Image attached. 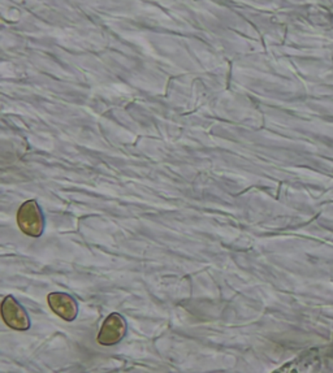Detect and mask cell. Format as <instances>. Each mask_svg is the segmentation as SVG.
<instances>
[{"label": "cell", "mask_w": 333, "mask_h": 373, "mask_svg": "<svg viewBox=\"0 0 333 373\" xmlns=\"http://www.w3.org/2000/svg\"><path fill=\"white\" fill-rule=\"evenodd\" d=\"M17 224L24 235L38 238L45 232V216L36 200L25 202L17 211Z\"/></svg>", "instance_id": "1"}, {"label": "cell", "mask_w": 333, "mask_h": 373, "mask_svg": "<svg viewBox=\"0 0 333 373\" xmlns=\"http://www.w3.org/2000/svg\"><path fill=\"white\" fill-rule=\"evenodd\" d=\"M48 306L55 314L66 322H73L78 314V306L73 297L69 294L56 293L48 294L47 297Z\"/></svg>", "instance_id": "4"}, {"label": "cell", "mask_w": 333, "mask_h": 373, "mask_svg": "<svg viewBox=\"0 0 333 373\" xmlns=\"http://www.w3.org/2000/svg\"><path fill=\"white\" fill-rule=\"evenodd\" d=\"M1 317L12 329L28 330L31 325L26 310L12 295L6 297L1 303Z\"/></svg>", "instance_id": "3"}, {"label": "cell", "mask_w": 333, "mask_h": 373, "mask_svg": "<svg viewBox=\"0 0 333 373\" xmlns=\"http://www.w3.org/2000/svg\"><path fill=\"white\" fill-rule=\"evenodd\" d=\"M126 329L128 325L125 319L118 312H113L104 320L96 337V341L102 346L118 344L125 337Z\"/></svg>", "instance_id": "2"}]
</instances>
